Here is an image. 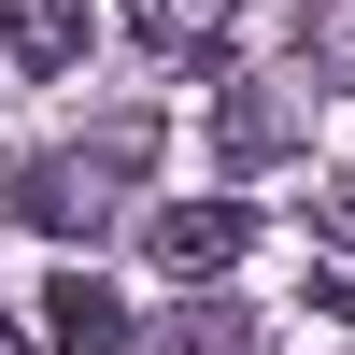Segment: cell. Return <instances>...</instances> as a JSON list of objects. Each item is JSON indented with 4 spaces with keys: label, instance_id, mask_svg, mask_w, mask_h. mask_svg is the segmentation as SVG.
Returning <instances> with one entry per match:
<instances>
[{
    "label": "cell",
    "instance_id": "cell-1",
    "mask_svg": "<svg viewBox=\"0 0 355 355\" xmlns=\"http://www.w3.org/2000/svg\"><path fill=\"white\" fill-rule=\"evenodd\" d=\"M0 214L43 227V242H100V171H85V157H28L15 185H0Z\"/></svg>",
    "mask_w": 355,
    "mask_h": 355
},
{
    "label": "cell",
    "instance_id": "cell-2",
    "mask_svg": "<svg viewBox=\"0 0 355 355\" xmlns=\"http://www.w3.org/2000/svg\"><path fill=\"white\" fill-rule=\"evenodd\" d=\"M242 242H256V214H242V199H171V214H157V270H171V284L242 270Z\"/></svg>",
    "mask_w": 355,
    "mask_h": 355
},
{
    "label": "cell",
    "instance_id": "cell-3",
    "mask_svg": "<svg viewBox=\"0 0 355 355\" xmlns=\"http://www.w3.org/2000/svg\"><path fill=\"white\" fill-rule=\"evenodd\" d=\"M43 341H57V355H128V299H114V284L71 256V270L43 284Z\"/></svg>",
    "mask_w": 355,
    "mask_h": 355
},
{
    "label": "cell",
    "instance_id": "cell-4",
    "mask_svg": "<svg viewBox=\"0 0 355 355\" xmlns=\"http://www.w3.org/2000/svg\"><path fill=\"white\" fill-rule=\"evenodd\" d=\"M227 28H242V0H128V43L157 57V71H185V57H214Z\"/></svg>",
    "mask_w": 355,
    "mask_h": 355
},
{
    "label": "cell",
    "instance_id": "cell-5",
    "mask_svg": "<svg viewBox=\"0 0 355 355\" xmlns=\"http://www.w3.org/2000/svg\"><path fill=\"white\" fill-rule=\"evenodd\" d=\"M0 43H15V71H28V85L85 71V0H0Z\"/></svg>",
    "mask_w": 355,
    "mask_h": 355
},
{
    "label": "cell",
    "instance_id": "cell-6",
    "mask_svg": "<svg viewBox=\"0 0 355 355\" xmlns=\"http://www.w3.org/2000/svg\"><path fill=\"white\" fill-rule=\"evenodd\" d=\"M284 142H299V100H270V85H227L214 100V157L227 171H270Z\"/></svg>",
    "mask_w": 355,
    "mask_h": 355
},
{
    "label": "cell",
    "instance_id": "cell-7",
    "mask_svg": "<svg viewBox=\"0 0 355 355\" xmlns=\"http://www.w3.org/2000/svg\"><path fill=\"white\" fill-rule=\"evenodd\" d=\"M299 71L355 100V0H313V15H299Z\"/></svg>",
    "mask_w": 355,
    "mask_h": 355
},
{
    "label": "cell",
    "instance_id": "cell-8",
    "mask_svg": "<svg viewBox=\"0 0 355 355\" xmlns=\"http://www.w3.org/2000/svg\"><path fill=\"white\" fill-rule=\"evenodd\" d=\"M327 242H341V256H355V185H341V199H327Z\"/></svg>",
    "mask_w": 355,
    "mask_h": 355
},
{
    "label": "cell",
    "instance_id": "cell-9",
    "mask_svg": "<svg viewBox=\"0 0 355 355\" xmlns=\"http://www.w3.org/2000/svg\"><path fill=\"white\" fill-rule=\"evenodd\" d=\"M0 355H28V327H15V313H0Z\"/></svg>",
    "mask_w": 355,
    "mask_h": 355
}]
</instances>
